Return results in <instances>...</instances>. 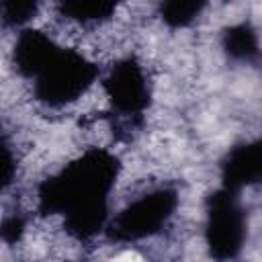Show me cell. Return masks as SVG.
<instances>
[{
	"label": "cell",
	"mask_w": 262,
	"mask_h": 262,
	"mask_svg": "<svg viewBox=\"0 0 262 262\" xmlns=\"http://www.w3.org/2000/svg\"><path fill=\"white\" fill-rule=\"evenodd\" d=\"M121 162L115 154L92 147L45 178L37 188L41 215H61L66 231L88 242L104 229L108 194L119 178Z\"/></svg>",
	"instance_id": "1"
},
{
	"label": "cell",
	"mask_w": 262,
	"mask_h": 262,
	"mask_svg": "<svg viewBox=\"0 0 262 262\" xmlns=\"http://www.w3.org/2000/svg\"><path fill=\"white\" fill-rule=\"evenodd\" d=\"M98 68L74 49L55 47L33 74L35 96L47 106H66L78 100L96 80Z\"/></svg>",
	"instance_id": "2"
},
{
	"label": "cell",
	"mask_w": 262,
	"mask_h": 262,
	"mask_svg": "<svg viewBox=\"0 0 262 262\" xmlns=\"http://www.w3.org/2000/svg\"><path fill=\"white\" fill-rule=\"evenodd\" d=\"M229 188H217L205 203V242L215 260H233L239 256L248 237V213Z\"/></svg>",
	"instance_id": "3"
},
{
	"label": "cell",
	"mask_w": 262,
	"mask_h": 262,
	"mask_svg": "<svg viewBox=\"0 0 262 262\" xmlns=\"http://www.w3.org/2000/svg\"><path fill=\"white\" fill-rule=\"evenodd\" d=\"M178 207V194L170 186L154 188L129 203L106 227V235L119 244H133L156 235L172 219Z\"/></svg>",
	"instance_id": "4"
},
{
	"label": "cell",
	"mask_w": 262,
	"mask_h": 262,
	"mask_svg": "<svg viewBox=\"0 0 262 262\" xmlns=\"http://www.w3.org/2000/svg\"><path fill=\"white\" fill-rule=\"evenodd\" d=\"M115 113L127 119H141L149 106L151 94L145 72L135 57L119 59L102 82Z\"/></svg>",
	"instance_id": "5"
},
{
	"label": "cell",
	"mask_w": 262,
	"mask_h": 262,
	"mask_svg": "<svg viewBox=\"0 0 262 262\" xmlns=\"http://www.w3.org/2000/svg\"><path fill=\"white\" fill-rule=\"evenodd\" d=\"M262 176V145L258 139L235 143L221 160V186L239 192Z\"/></svg>",
	"instance_id": "6"
},
{
	"label": "cell",
	"mask_w": 262,
	"mask_h": 262,
	"mask_svg": "<svg viewBox=\"0 0 262 262\" xmlns=\"http://www.w3.org/2000/svg\"><path fill=\"white\" fill-rule=\"evenodd\" d=\"M55 47V43L41 31L35 29H25L12 49V63L16 72L25 78H33L37 68L43 63V59L49 55V51Z\"/></svg>",
	"instance_id": "7"
},
{
	"label": "cell",
	"mask_w": 262,
	"mask_h": 262,
	"mask_svg": "<svg viewBox=\"0 0 262 262\" xmlns=\"http://www.w3.org/2000/svg\"><path fill=\"white\" fill-rule=\"evenodd\" d=\"M221 45L225 53L235 61L256 63L258 61V33L250 20L237 23L233 27H227L221 37Z\"/></svg>",
	"instance_id": "8"
},
{
	"label": "cell",
	"mask_w": 262,
	"mask_h": 262,
	"mask_svg": "<svg viewBox=\"0 0 262 262\" xmlns=\"http://www.w3.org/2000/svg\"><path fill=\"white\" fill-rule=\"evenodd\" d=\"M119 6V0H57L61 16L88 25L108 20Z\"/></svg>",
	"instance_id": "9"
},
{
	"label": "cell",
	"mask_w": 262,
	"mask_h": 262,
	"mask_svg": "<svg viewBox=\"0 0 262 262\" xmlns=\"http://www.w3.org/2000/svg\"><path fill=\"white\" fill-rule=\"evenodd\" d=\"M207 2L209 0H160V18L172 29L188 27L201 16Z\"/></svg>",
	"instance_id": "10"
},
{
	"label": "cell",
	"mask_w": 262,
	"mask_h": 262,
	"mask_svg": "<svg viewBox=\"0 0 262 262\" xmlns=\"http://www.w3.org/2000/svg\"><path fill=\"white\" fill-rule=\"evenodd\" d=\"M41 0H0V25L4 27H20L29 23L37 10Z\"/></svg>",
	"instance_id": "11"
},
{
	"label": "cell",
	"mask_w": 262,
	"mask_h": 262,
	"mask_svg": "<svg viewBox=\"0 0 262 262\" xmlns=\"http://www.w3.org/2000/svg\"><path fill=\"white\" fill-rule=\"evenodd\" d=\"M14 172H16L14 154H12L10 145L0 137V192L6 190V188L12 184Z\"/></svg>",
	"instance_id": "12"
},
{
	"label": "cell",
	"mask_w": 262,
	"mask_h": 262,
	"mask_svg": "<svg viewBox=\"0 0 262 262\" xmlns=\"http://www.w3.org/2000/svg\"><path fill=\"white\" fill-rule=\"evenodd\" d=\"M25 231V219L20 215H8L2 223H0V239L6 244H14L20 239Z\"/></svg>",
	"instance_id": "13"
}]
</instances>
